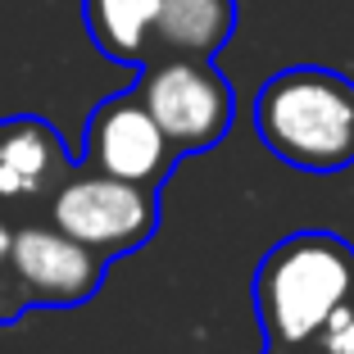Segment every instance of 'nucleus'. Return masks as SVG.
<instances>
[{
	"instance_id": "9",
	"label": "nucleus",
	"mask_w": 354,
	"mask_h": 354,
	"mask_svg": "<svg viewBox=\"0 0 354 354\" xmlns=\"http://www.w3.org/2000/svg\"><path fill=\"white\" fill-rule=\"evenodd\" d=\"M82 19L91 46L114 64L141 68L150 59L159 0H82Z\"/></svg>"
},
{
	"instance_id": "6",
	"label": "nucleus",
	"mask_w": 354,
	"mask_h": 354,
	"mask_svg": "<svg viewBox=\"0 0 354 354\" xmlns=\"http://www.w3.org/2000/svg\"><path fill=\"white\" fill-rule=\"evenodd\" d=\"M77 164L159 191L177 164V150L168 146V136L159 132L150 109L136 100V91H118L91 109Z\"/></svg>"
},
{
	"instance_id": "2",
	"label": "nucleus",
	"mask_w": 354,
	"mask_h": 354,
	"mask_svg": "<svg viewBox=\"0 0 354 354\" xmlns=\"http://www.w3.org/2000/svg\"><path fill=\"white\" fill-rule=\"evenodd\" d=\"M259 141L300 173H341L354 164V82L336 68H281L254 95Z\"/></svg>"
},
{
	"instance_id": "8",
	"label": "nucleus",
	"mask_w": 354,
	"mask_h": 354,
	"mask_svg": "<svg viewBox=\"0 0 354 354\" xmlns=\"http://www.w3.org/2000/svg\"><path fill=\"white\" fill-rule=\"evenodd\" d=\"M236 32V0H159L150 59H214Z\"/></svg>"
},
{
	"instance_id": "12",
	"label": "nucleus",
	"mask_w": 354,
	"mask_h": 354,
	"mask_svg": "<svg viewBox=\"0 0 354 354\" xmlns=\"http://www.w3.org/2000/svg\"><path fill=\"white\" fill-rule=\"evenodd\" d=\"M14 227H19V223H14L10 214H0V268H5V254H10V241H14Z\"/></svg>"
},
{
	"instance_id": "5",
	"label": "nucleus",
	"mask_w": 354,
	"mask_h": 354,
	"mask_svg": "<svg viewBox=\"0 0 354 354\" xmlns=\"http://www.w3.org/2000/svg\"><path fill=\"white\" fill-rule=\"evenodd\" d=\"M104 268L109 259L86 250L82 241L64 236L46 214L23 218L5 254V272L28 309H77L100 291Z\"/></svg>"
},
{
	"instance_id": "3",
	"label": "nucleus",
	"mask_w": 354,
	"mask_h": 354,
	"mask_svg": "<svg viewBox=\"0 0 354 354\" xmlns=\"http://www.w3.org/2000/svg\"><path fill=\"white\" fill-rule=\"evenodd\" d=\"M46 218L64 236L82 241L86 250L114 263L141 250L159 232V191L73 164V173L64 177L46 205Z\"/></svg>"
},
{
	"instance_id": "10",
	"label": "nucleus",
	"mask_w": 354,
	"mask_h": 354,
	"mask_svg": "<svg viewBox=\"0 0 354 354\" xmlns=\"http://www.w3.org/2000/svg\"><path fill=\"white\" fill-rule=\"evenodd\" d=\"M304 354H354V295L323 318V327L304 341Z\"/></svg>"
},
{
	"instance_id": "7",
	"label": "nucleus",
	"mask_w": 354,
	"mask_h": 354,
	"mask_svg": "<svg viewBox=\"0 0 354 354\" xmlns=\"http://www.w3.org/2000/svg\"><path fill=\"white\" fill-rule=\"evenodd\" d=\"M68 173H73L68 146L46 118H0V214H10L14 223L46 214Z\"/></svg>"
},
{
	"instance_id": "1",
	"label": "nucleus",
	"mask_w": 354,
	"mask_h": 354,
	"mask_svg": "<svg viewBox=\"0 0 354 354\" xmlns=\"http://www.w3.org/2000/svg\"><path fill=\"white\" fill-rule=\"evenodd\" d=\"M354 295V245L336 232H295L254 272L263 354H304L323 318Z\"/></svg>"
},
{
	"instance_id": "11",
	"label": "nucleus",
	"mask_w": 354,
	"mask_h": 354,
	"mask_svg": "<svg viewBox=\"0 0 354 354\" xmlns=\"http://www.w3.org/2000/svg\"><path fill=\"white\" fill-rule=\"evenodd\" d=\"M23 313H28V304L19 300V291H14L10 272L0 268V327H5V323H14V318H23Z\"/></svg>"
},
{
	"instance_id": "4",
	"label": "nucleus",
	"mask_w": 354,
	"mask_h": 354,
	"mask_svg": "<svg viewBox=\"0 0 354 354\" xmlns=\"http://www.w3.org/2000/svg\"><path fill=\"white\" fill-rule=\"evenodd\" d=\"M132 91L168 136L177 159L214 150L236 118L232 82L214 68V59H182V55L146 59Z\"/></svg>"
}]
</instances>
